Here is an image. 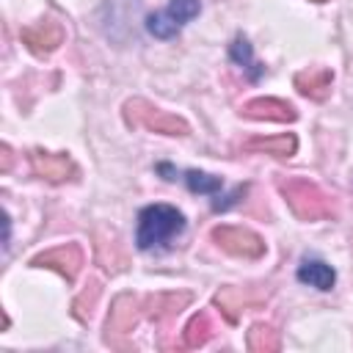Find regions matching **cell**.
Returning <instances> with one entry per match:
<instances>
[{
  "instance_id": "6da1fadb",
  "label": "cell",
  "mask_w": 353,
  "mask_h": 353,
  "mask_svg": "<svg viewBox=\"0 0 353 353\" xmlns=\"http://www.w3.org/2000/svg\"><path fill=\"white\" fill-rule=\"evenodd\" d=\"M185 229V215L171 204H149L138 212L135 226V245L141 251L163 248Z\"/></svg>"
},
{
  "instance_id": "7a4b0ae2",
  "label": "cell",
  "mask_w": 353,
  "mask_h": 353,
  "mask_svg": "<svg viewBox=\"0 0 353 353\" xmlns=\"http://www.w3.org/2000/svg\"><path fill=\"white\" fill-rule=\"evenodd\" d=\"M281 193H284L287 204L292 207V212L301 221H320V218L331 215L328 196L317 185H312L306 179H287V182H281Z\"/></svg>"
},
{
  "instance_id": "3957f363",
  "label": "cell",
  "mask_w": 353,
  "mask_h": 353,
  "mask_svg": "<svg viewBox=\"0 0 353 353\" xmlns=\"http://www.w3.org/2000/svg\"><path fill=\"white\" fill-rule=\"evenodd\" d=\"M201 0H168L160 11L146 17V30L154 39H174L193 17H199Z\"/></svg>"
},
{
  "instance_id": "277c9868",
  "label": "cell",
  "mask_w": 353,
  "mask_h": 353,
  "mask_svg": "<svg viewBox=\"0 0 353 353\" xmlns=\"http://www.w3.org/2000/svg\"><path fill=\"white\" fill-rule=\"evenodd\" d=\"M124 110H127V121L135 124V127H146V130L165 132V135H185L188 132V124L185 121H179L176 116H171L165 110H157V108L146 105L143 99L127 102Z\"/></svg>"
},
{
  "instance_id": "5b68a950",
  "label": "cell",
  "mask_w": 353,
  "mask_h": 353,
  "mask_svg": "<svg viewBox=\"0 0 353 353\" xmlns=\"http://www.w3.org/2000/svg\"><path fill=\"white\" fill-rule=\"evenodd\" d=\"M212 240H215L226 254H232V256L256 259V256L265 254V243H262L254 232H248V229H243V226H215V229H212Z\"/></svg>"
},
{
  "instance_id": "8992f818",
  "label": "cell",
  "mask_w": 353,
  "mask_h": 353,
  "mask_svg": "<svg viewBox=\"0 0 353 353\" xmlns=\"http://www.w3.org/2000/svg\"><path fill=\"white\" fill-rule=\"evenodd\" d=\"M243 116L245 119H256V121H292L295 119V110L292 105L281 102V99H273V97H259V99H251L243 105Z\"/></svg>"
},
{
  "instance_id": "52a82bcc",
  "label": "cell",
  "mask_w": 353,
  "mask_h": 353,
  "mask_svg": "<svg viewBox=\"0 0 353 353\" xmlns=\"http://www.w3.org/2000/svg\"><path fill=\"white\" fill-rule=\"evenodd\" d=\"M80 262H83V256H80V248L77 245H58V248H52V251H47V254H41V256L33 259V265H39V268H55L69 281H74V276L80 270Z\"/></svg>"
},
{
  "instance_id": "ba28073f",
  "label": "cell",
  "mask_w": 353,
  "mask_h": 353,
  "mask_svg": "<svg viewBox=\"0 0 353 353\" xmlns=\"http://www.w3.org/2000/svg\"><path fill=\"white\" fill-rule=\"evenodd\" d=\"M22 39L28 41V47L33 52H50L61 44L63 39V30L58 22H39V25H30L22 30Z\"/></svg>"
},
{
  "instance_id": "9c48e42d",
  "label": "cell",
  "mask_w": 353,
  "mask_h": 353,
  "mask_svg": "<svg viewBox=\"0 0 353 353\" xmlns=\"http://www.w3.org/2000/svg\"><path fill=\"white\" fill-rule=\"evenodd\" d=\"M295 276H298V281H303V284H309L314 290H331L334 281H336L334 268L328 262H323V259H303L298 265Z\"/></svg>"
},
{
  "instance_id": "30bf717a",
  "label": "cell",
  "mask_w": 353,
  "mask_h": 353,
  "mask_svg": "<svg viewBox=\"0 0 353 353\" xmlns=\"http://www.w3.org/2000/svg\"><path fill=\"white\" fill-rule=\"evenodd\" d=\"M295 85L301 94L306 97H314V99H323L331 88V72L328 69H309V72H301L295 77Z\"/></svg>"
},
{
  "instance_id": "8fae6325",
  "label": "cell",
  "mask_w": 353,
  "mask_h": 353,
  "mask_svg": "<svg viewBox=\"0 0 353 353\" xmlns=\"http://www.w3.org/2000/svg\"><path fill=\"white\" fill-rule=\"evenodd\" d=\"M193 193H204V196H215V201L221 199V190H223V179L221 176H212V174H204V171H182L179 176ZM212 201V204H215Z\"/></svg>"
},
{
  "instance_id": "7c38bea8",
  "label": "cell",
  "mask_w": 353,
  "mask_h": 353,
  "mask_svg": "<svg viewBox=\"0 0 353 353\" xmlns=\"http://www.w3.org/2000/svg\"><path fill=\"white\" fill-rule=\"evenodd\" d=\"M229 55H232V61H234L240 69H245V72H248V77H251V80H256V77L265 72V66H259V63L254 61V50H251V44H248V39H245V36H237V39L232 41Z\"/></svg>"
},
{
  "instance_id": "4fadbf2b",
  "label": "cell",
  "mask_w": 353,
  "mask_h": 353,
  "mask_svg": "<svg viewBox=\"0 0 353 353\" xmlns=\"http://www.w3.org/2000/svg\"><path fill=\"white\" fill-rule=\"evenodd\" d=\"M248 152H268L276 157H290L295 152V138L292 135H276V138H256L245 143Z\"/></svg>"
},
{
  "instance_id": "5bb4252c",
  "label": "cell",
  "mask_w": 353,
  "mask_h": 353,
  "mask_svg": "<svg viewBox=\"0 0 353 353\" xmlns=\"http://www.w3.org/2000/svg\"><path fill=\"white\" fill-rule=\"evenodd\" d=\"M33 168L47 176V179H66V174L72 171V163L61 154H33Z\"/></svg>"
},
{
  "instance_id": "9a60e30c",
  "label": "cell",
  "mask_w": 353,
  "mask_h": 353,
  "mask_svg": "<svg viewBox=\"0 0 353 353\" xmlns=\"http://www.w3.org/2000/svg\"><path fill=\"white\" fill-rule=\"evenodd\" d=\"M210 331H212V325H210V314H207V312H199V314L188 323V328H185V345H188V347L204 345L207 336H210Z\"/></svg>"
},
{
  "instance_id": "2e32d148",
  "label": "cell",
  "mask_w": 353,
  "mask_h": 353,
  "mask_svg": "<svg viewBox=\"0 0 353 353\" xmlns=\"http://www.w3.org/2000/svg\"><path fill=\"white\" fill-rule=\"evenodd\" d=\"M248 347L251 350H276L279 347V336L268 325H254L248 331Z\"/></svg>"
},
{
  "instance_id": "e0dca14e",
  "label": "cell",
  "mask_w": 353,
  "mask_h": 353,
  "mask_svg": "<svg viewBox=\"0 0 353 353\" xmlns=\"http://www.w3.org/2000/svg\"><path fill=\"white\" fill-rule=\"evenodd\" d=\"M317 3H323V0H317Z\"/></svg>"
}]
</instances>
